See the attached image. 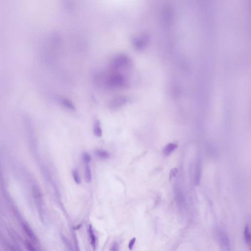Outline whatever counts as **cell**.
I'll return each instance as SVG.
<instances>
[{
    "mask_svg": "<svg viewBox=\"0 0 251 251\" xmlns=\"http://www.w3.org/2000/svg\"><path fill=\"white\" fill-rule=\"evenodd\" d=\"M98 77H100L101 83L107 89L122 88L127 85L126 77L119 71L111 70L108 74Z\"/></svg>",
    "mask_w": 251,
    "mask_h": 251,
    "instance_id": "obj_1",
    "label": "cell"
},
{
    "mask_svg": "<svg viewBox=\"0 0 251 251\" xmlns=\"http://www.w3.org/2000/svg\"><path fill=\"white\" fill-rule=\"evenodd\" d=\"M131 61L130 58L125 55H119L113 59L111 64V70L119 71L121 70L130 67Z\"/></svg>",
    "mask_w": 251,
    "mask_h": 251,
    "instance_id": "obj_2",
    "label": "cell"
},
{
    "mask_svg": "<svg viewBox=\"0 0 251 251\" xmlns=\"http://www.w3.org/2000/svg\"><path fill=\"white\" fill-rule=\"evenodd\" d=\"M128 101V99L126 97L124 96L116 97L109 102L108 107L113 109H119L126 105Z\"/></svg>",
    "mask_w": 251,
    "mask_h": 251,
    "instance_id": "obj_3",
    "label": "cell"
},
{
    "mask_svg": "<svg viewBox=\"0 0 251 251\" xmlns=\"http://www.w3.org/2000/svg\"><path fill=\"white\" fill-rule=\"evenodd\" d=\"M60 104H62L64 107L71 111H75L76 108L75 105H74V104L72 103V101L68 99L63 97L60 99Z\"/></svg>",
    "mask_w": 251,
    "mask_h": 251,
    "instance_id": "obj_4",
    "label": "cell"
},
{
    "mask_svg": "<svg viewBox=\"0 0 251 251\" xmlns=\"http://www.w3.org/2000/svg\"><path fill=\"white\" fill-rule=\"evenodd\" d=\"M177 145L175 143H169L163 148V153L164 156H168L173 152L177 148Z\"/></svg>",
    "mask_w": 251,
    "mask_h": 251,
    "instance_id": "obj_5",
    "label": "cell"
},
{
    "mask_svg": "<svg viewBox=\"0 0 251 251\" xmlns=\"http://www.w3.org/2000/svg\"><path fill=\"white\" fill-rule=\"evenodd\" d=\"M218 238L219 239L221 244L225 248L229 247L230 246V240L228 236L226 234L222 232H220L218 234Z\"/></svg>",
    "mask_w": 251,
    "mask_h": 251,
    "instance_id": "obj_6",
    "label": "cell"
},
{
    "mask_svg": "<svg viewBox=\"0 0 251 251\" xmlns=\"http://www.w3.org/2000/svg\"><path fill=\"white\" fill-rule=\"evenodd\" d=\"M94 154L95 156L101 159H107L111 156L110 154L108 152L101 149L95 150Z\"/></svg>",
    "mask_w": 251,
    "mask_h": 251,
    "instance_id": "obj_7",
    "label": "cell"
},
{
    "mask_svg": "<svg viewBox=\"0 0 251 251\" xmlns=\"http://www.w3.org/2000/svg\"><path fill=\"white\" fill-rule=\"evenodd\" d=\"M93 132L97 137H101L102 136L103 130L100 126V123L98 121H96L94 123L93 126Z\"/></svg>",
    "mask_w": 251,
    "mask_h": 251,
    "instance_id": "obj_8",
    "label": "cell"
},
{
    "mask_svg": "<svg viewBox=\"0 0 251 251\" xmlns=\"http://www.w3.org/2000/svg\"><path fill=\"white\" fill-rule=\"evenodd\" d=\"M88 232L90 239L91 244L94 248V250H95V248H96V237H95V234L93 232V228H92L91 225H90L89 226Z\"/></svg>",
    "mask_w": 251,
    "mask_h": 251,
    "instance_id": "obj_9",
    "label": "cell"
},
{
    "mask_svg": "<svg viewBox=\"0 0 251 251\" xmlns=\"http://www.w3.org/2000/svg\"><path fill=\"white\" fill-rule=\"evenodd\" d=\"M84 179L86 183H90L92 180V175L91 169L89 166L86 165L84 170Z\"/></svg>",
    "mask_w": 251,
    "mask_h": 251,
    "instance_id": "obj_10",
    "label": "cell"
},
{
    "mask_svg": "<svg viewBox=\"0 0 251 251\" xmlns=\"http://www.w3.org/2000/svg\"><path fill=\"white\" fill-rule=\"evenodd\" d=\"M201 179V163L200 162H198L197 163V166L196 168L195 174V184L196 185H199Z\"/></svg>",
    "mask_w": 251,
    "mask_h": 251,
    "instance_id": "obj_11",
    "label": "cell"
},
{
    "mask_svg": "<svg viewBox=\"0 0 251 251\" xmlns=\"http://www.w3.org/2000/svg\"><path fill=\"white\" fill-rule=\"evenodd\" d=\"M244 237L246 242L247 244H250L251 243V233L250 230V227L249 225H247L245 226L244 230Z\"/></svg>",
    "mask_w": 251,
    "mask_h": 251,
    "instance_id": "obj_12",
    "label": "cell"
},
{
    "mask_svg": "<svg viewBox=\"0 0 251 251\" xmlns=\"http://www.w3.org/2000/svg\"><path fill=\"white\" fill-rule=\"evenodd\" d=\"M61 238H62V242H63V244L65 245V246L66 247V248H68V249L69 250H70V251H73L74 250L73 247L72 246V243L66 237L64 236V235H62Z\"/></svg>",
    "mask_w": 251,
    "mask_h": 251,
    "instance_id": "obj_13",
    "label": "cell"
},
{
    "mask_svg": "<svg viewBox=\"0 0 251 251\" xmlns=\"http://www.w3.org/2000/svg\"><path fill=\"white\" fill-rule=\"evenodd\" d=\"M72 173L75 181L77 184H80L81 183V179L78 171L77 170H74Z\"/></svg>",
    "mask_w": 251,
    "mask_h": 251,
    "instance_id": "obj_14",
    "label": "cell"
},
{
    "mask_svg": "<svg viewBox=\"0 0 251 251\" xmlns=\"http://www.w3.org/2000/svg\"><path fill=\"white\" fill-rule=\"evenodd\" d=\"M82 158L84 163L88 164L91 161V157L87 153H84L82 155Z\"/></svg>",
    "mask_w": 251,
    "mask_h": 251,
    "instance_id": "obj_15",
    "label": "cell"
},
{
    "mask_svg": "<svg viewBox=\"0 0 251 251\" xmlns=\"http://www.w3.org/2000/svg\"><path fill=\"white\" fill-rule=\"evenodd\" d=\"M177 172H178V170H177V168H174L171 170L170 172V176H169L170 181L176 177L177 175Z\"/></svg>",
    "mask_w": 251,
    "mask_h": 251,
    "instance_id": "obj_16",
    "label": "cell"
},
{
    "mask_svg": "<svg viewBox=\"0 0 251 251\" xmlns=\"http://www.w3.org/2000/svg\"><path fill=\"white\" fill-rule=\"evenodd\" d=\"M119 250V245L116 242H114L111 247V251H117Z\"/></svg>",
    "mask_w": 251,
    "mask_h": 251,
    "instance_id": "obj_17",
    "label": "cell"
},
{
    "mask_svg": "<svg viewBox=\"0 0 251 251\" xmlns=\"http://www.w3.org/2000/svg\"><path fill=\"white\" fill-rule=\"evenodd\" d=\"M135 241H136V238H135V237H134L133 238H132L130 241L129 243H128V248H129V249L131 250L133 248L134 245L135 244Z\"/></svg>",
    "mask_w": 251,
    "mask_h": 251,
    "instance_id": "obj_18",
    "label": "cell"
},
{
    "mask_svg": "<svg viewBox=\"0 0 251 251\" xmlns=\"http://www.w3.org/2000/svg\"><path fill=\"white\" fill-rule=\"evenodd\" d=\"M81 225H79V226H77V227H75L76 228H75V230H78V229H79L80 228H81Z\"/></svg>",
    "mask_w": 251,
    "mask_h": 251,
    "instance_id": "obj_19",
    "label": "cell"
}]
</instances>
